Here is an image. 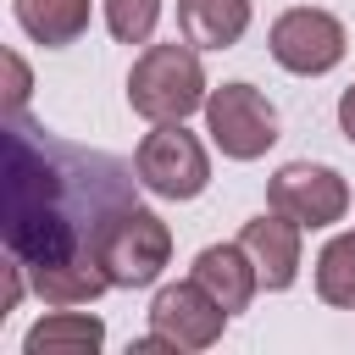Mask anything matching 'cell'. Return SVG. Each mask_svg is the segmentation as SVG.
<instances>
[{
  "instance_id": "obj_1",
  "label": "cell",
  "mask_w": 355,
  "mask_h": 355,
  "mask_svg": "<svg viewBox=\"0 0 355 355\" xmlns=\"http://www.w3.org/2000/svg\"><path fill=\"white\" fill-rule=\"evenodd\" d=\"M133 189H144L133 161L67 144L11 111L0 233L6 250L28 266V283L44 305H94L111 288L100 266V239L111 216L133 205Z\"/></svg>"
},
{
  "instance_id": "obj_2",
  "label": "cell",
  "mask_w": 355,
  "mask_h": 355,
  "mask_svg": "<svg viewBox=\"0 0 355 355\" xmlns=\"http://www.w3.org/2000/svg\"><path fill=\"white\" fill-rule=\"evenodd\" d=\"M205 67H200V44H189L183 33L172 44H144L128 67V105L144 122H189L194 111H205Z\"/></svg>"
},
{
  "instance_id": "obj_3",
  "label": "cell",
  "mask_w": 355,
  "mask_h": 355,
  "mask_svg": "<svg viewBox=\"0 0 355 355\" xmlns=\"http://www.w3.org/2000/svg\"><path fill=\"white\" fill-rule=\"evenodd\" d=\"M172 261V227L150 211V205H122L100 239V266L111 277V288H150Z\"/></svg>"
},
{
  "instance_id": "obj_4",
  "label": "cell",
  "mask_w": 355,
  "mask_h": 355,
  "mask_svg": "<svg viewBox=\"0 0 355 355\" xmlns=\"http://www.w3.org/2000/svg\"><path fill=\"white\" fill-rule=\"evenodd\" d=\"M133 166L155 200H194L211 183V155L183 122H150V133L133 150Z\"/></svg>"
},
{
  "instance_id": "obj_5",
  "label": "cell",
  "mask_w": 355,
  "mask_h": 355,
  "mask_svg": "<svg viewBox=\"0 0 355 355\" xmlns=\"http://www.w3.org/2000/svg\"><path fill=\"white\" fill-rule=\"evenodd\" d=\"M205 133L227 161H261L277 144V105L255 83H222L205 94Z\"/></svg>"
},
{
  "instance_id": "obj_6",
  "label": "cell",
  "mask_w": 355,
  "mask_h": 355,
  "mask_svg": "<svg viewBox=\"0 0 355 355\" xmlns=\"http://www.w3.org/2000/svg\"><path fill=\"white\" fill-rule=\"evenodd\" d=\"M266 50H272V61H277L283 72H294V78H322V72H333V67L344 61L349 33H344V22H338L333 11H322V6H288V11L272 22Z\"/></svg>"
},
{
  "instance_id": "obj_7",
  "label": "cell",
  "mask_w": 355,
  "mask_h": 355,
  "mask_svg": "<svg viewBox=\"0 0 355 355\" xmlns=\"http://www.w3.org/2000/svg\"><path fill=\"white\" fill-rule=\"evenodd\" d=\"M227 327V311L216 305V294L200 283V277H183V283H161L155 300H150V333L178 355H194V349H211Z\"/></svg>"
},
{
  "instance_id": "obj_8",
  "label": "cell",
  "mask_w": 355,
  "mask_h": 355,
  "mask_svg": "<svg viewBox=\"0 0 355 355\" xmlns=\"http://www.w3.org/2000/svg\"><path fill=\"white\" fill-rule=\"evenodd\" d=\"M266 205L294 216L300 227H333L349 211V183L322 161H288L266 183Z\"/></svg>"
},
{
  "instance_id": "obj_9",
  "label": "cell",
  "mask_w": 355,
  "mask_h": 355,
  "mask_svg": "<svg viewBox=\"0 0 355 355\" xmlns=\"http://www.w3.org/2000/svg\"><path fill=\"white\" fill-rule=\"evenodd\" d=\"M300 233H305V227H300L294 216L272 211V205L239 227V244L250 250V261H255V272H261V288L283 294V288L300 277Z\"/></svg>"
},
{
  "instance_id": "obj_10",
  "label": "cell",
  "mask_w": 355,
  "mask_h": 355,
  "mask_svg": "<svg viewBox=\"0 0 355 355\" xmlns=\"http://www.w3.org/2000/svg\"><path fill=\"white\" fill-rule=\"evenodd\" d=\"M189 277H200L227 316H239V311L255 300V288H261V272H255V261H250V250H244L239 239H233V244H205V250L194 255V272H189Z\"/></svg>"
},
{
  "instance_id": "obj_11",
  "label": "cell",
  "mask_w": 355,
  "mask_h": 355,
  "mask_svg": "<svg viewBox=\"0 0 355 355\" xmlns=\"http://www.w3.org/2000/svg\"><path fill=\"white\" fill-rule=\"evenodd\" d=\"M105 344V322L94 311L78 305H50V316H39L22 338V355H94Z\"/></svg>"
},
{
  "instance_id": "obj_12",
  "label": "cell",
  "mask_w": 355,
  "mask_h": 355,
  "mask_svg": "<svg viewBox=\"0 0 355 355\" xmlns=\"http://www.w3.org/2000/svg\"><path fill=\"white\" fill-rule=\"evenodd\" d=\"M250 0H178V33L200 50H233L250 33Z\"/></svg>"
},
{
  "instance_id": "obj_13",
  "label": "cell",
  "mask_w": 355,
  "mask_h": 355,
  "mask_svg": "<svg viewBox=\"0 0 355 355\" xmlns=\"http://www.w3.org/2000/svg\"><path fill=\"white\" fill-rule=\"evenodd\" d=\"M11 11H17V28H22L33 44L67 50V44H78V39L89 33L94 0H11Z\"/></svg>"
},
{
  "instance_id": "obj_14",
  "label": "cell",
  "mask_w": 355,
  "mask_h": 355,
  "mask_svg": "<svg viewBox=\"0 0 355 355\" xmlns=\"http://www.w3.org/2000/svg\"><path fill=\"white\" fill-rule=\"evenodd\" d=\"M316 294L333 311H355V233H333L316 250Z\"/></svg>"
},
{
  "instance_id": "obj_15",
  "label": "cell",
  "mask_w": 355,
  "mask_h": 355,
  "mask_svg": "<svg viewBox=\"0 0 355 355\" xmlns=\"http://www.w3.org/2000/svg\"><path fill=\"white\" fill-rule=\"evenodd\" d=\"M105 6V28L116 44H144L161 22V0H100Z\"/></svg>"
},
{
  "instance_id": "obj_16",
  "label": "cell",
  "mask_w": 355,
  "mask_h": 355,
  "mask_svg": "<svg viewBox=\"0 0 355 355\" xmlns=\"http://www.w3.org/2000/svg\"><path fill=\"white\" fill-rule=\"evenodd\" d=\"M6 67H11V111H22V105H28V89H33V83H28V67H22L17 50L6 55Z\"/></svg>"
},
{
  "instance_id": "obj_17",
  "label": "cell",
  "mask_w": 355,
  "mask_h": 355,
  "mask_svg": "<svg viewBox=\"0 0 355 355\" xmlns=\"http://www.w3.org/2000/svg\"><path fill=\"white\" fill-rule=\"evenodd\" d=\"M338 128H344V139L355 144V83L338 94Z\"/></svg>"
}]
</instances>
